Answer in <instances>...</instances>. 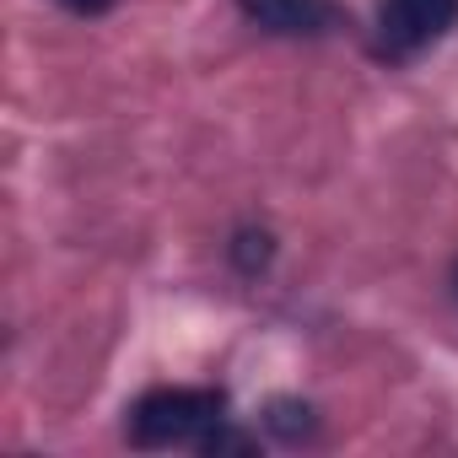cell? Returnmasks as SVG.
<instances>
[{"instance_id":"1","label":"cell","mask_w":458,"mask_h":458,"mask_svg":"<svg viewBox=\"0 0 458 458\" xmlns=\"http://www.w3.org/2000/svg\"><path fill=\"white\" fill-rule=\"evenodd\" d=\"M226 399L221 388H151L130 410V442L135 447H178L199 442L221 420Z\"/></svg>"},{"instance_id":"2","label":"cell","mask_w":458,"mask_h":458,"mask_svg":"<svg viewBox=\"0 0 458 458\" xmlns=\"http://www.w3.org/2000/svg\"><path fill=\"white\" fill-rule=\"evenodd\" d=\"M453 22H458V0H383L377 44H383V55L404 60V55L426 49L431 38H442Z\"/></svg>"},{"instance_id":"3","label":"cell","mask_w":458,"mask_h":458,"mask_svg":"<svg viewBox=\"0 0 458 458\" xmlns=\"http://www.w3.org/2000/svg\"><path fill=\"white\" fill-rule=\"evenodd\" d=\"M238 12L276 38H324L345 22L335 0H238Z\"/></svg>"},{"instance_id":"4","label":"cell","mask_w":458,"mask_h":458,"mask_svg":"<svg viewBox=\"0 0 458 458\" xmlns=\"http://www.w3.org/2000/svg\"><path fill=\"white\" fill-rule=\"evenodd\" d=\"M265 426H270V437H281L286 447H302V442L318 437V415H313L308 399H270V404H265Z\"/></svg>"},{"instance_id":"5","label":"cell","mask_w":458,"mask_h":458,"mask_svg":"<svg viewBox=\"0 0 458 458\" xmlns=\"http://www.w3.org/2000/svg\"><path fill=\"white\" fill-rule=\"evenodd\" d=\"M226 259H233L238 276H259V270H270V259H276V238L265 233V226H238L233 243H226Z\"/></svg>"},{"instance_id":"6","label":"cell","mask_w":458,"mask_h":458,"mask_svg":"<svg viewBox=\"0 0 458 458\" xmlns=\"http://www.w3.org/2000/svg\"><path fill=\"white\" fill-rule=\"evenodd\" d=\"M194 447H199L205 458H221V453H254V437H249V431H238V426H226V420H216Z\"/></svg>"},{"instance_id":"7","label":"cell","mask_w":458,"mask_h":458,"mask_svg":"<svg viewBox=\"0 0 458 458\" xmlns=\"http://www.w3.org/2000/svg\"><path fill=\"white\" fill-rule=\"evenodd\" d=\"M60 6L71 17H103V12H114V0H60Z\"/></svg>"},{"instance_id":"8","label":"cell","mask_w":458,"mask_h":458,"mask_svg":"<svg viewBox=\"0 0 458 458\" xmlns=\"http://www.w3.org/2000/svg\"><path fill=\"white\" fill-rule=\"evenodd\" d=\"M453 292H458V265H453Z\"/></svg>"}]
</instances>
